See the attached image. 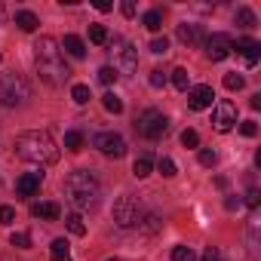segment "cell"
<instances>
[{
	"label": "cell",
	"instance_id": "cell-1",
	"mask_svg": "<svg viewBox=\"0 0 261 261\" xmlns=\"http://www.w3.org/2000/svg\"><path fill=\"white\" fill-rule=\"evenodd\" d=\"M34 59H37V74L49 86H62L71 77V68L65 65V56H62V43L56 37H40L34 43Z\"/></svg>",
	"mask_w": 261,
	"mask_h": 261
},
{
	"label": "cell",
	"instance_id": "cell-2",
	"mask_svg": "<svg viewBox=\"0 0 261 261\" xmlns=\"http://www.w3.org/2000/svg\"><path fill=\"white\" fill-rule=\"evenodd\" d=\"M16 154L28 163H40V166H53L59 160V145L53 142L49 133L43 129H31L16 139Z\"/></svg>",
	"mask_w": 261,
	"mask_h": 261
},
{
	"label": "cell",
	"instance_id": "cell-3",
	"mask_svg": "<svg viewBox=\"0 0 261 261\" xmlns=\"http://www.w3.org/2000/svg\"><path fill=\"white\" fill-rule=\"evenodd\" d=\"M98 194H101V185H98V178H95L89 169H77V172H71V175L65 178V197H68V203H71L74 209H89V206H95Z\"/></svg>",
	"mask_w": 261,
	"mask_h": 261
},
{
	"label": "cell",
	"instance_id": "cell-4",
	"mask_svg": "<svg viewBox=\"0 0 261 261\" xmlns=\"http://www.w3.org/2000/svg\"><path fill=\"white\" fill-rule=\"evenodd\" d=\"M114 221L120 227H142V221H145V203H142V197L123 194L114 203Z\"/></svg>",
	"mask_w": 261,
	"mask_h": 261
},
{
	"label": "cell",
	"instance_id": "cell-5",
	"mask_svg": "<svg viewBox=\"0 0 261 261\" xmlns=\"http://www.w3.org/2000/svg\"><path fill=\"white\" fill-rule=\"evenodd\" d=\"M108 46H111V59H114V71H117V77L120 74H136V68H139V53H136V46L129 43V40H123V37H108Z\"/></svg>",
	"mask_w": 261,
	"mask_h": 261
},
{
	"label": "cell",
	"instance_id": "cell-6",
	"mask_svg": "<svg viewBox=\"0 0 261 261\" xmlns=\"http://www.w3.org/2000/svg\"><path fill=\"white\" fill-rule=\"evenodd\" d=\"M28 98H31V86H28L25 77H19V74L0 77V101L7 108H22Z\"/></svg>",
	"mask_w": 261,
	"mask_h": 261
},
{
	"label": "cell",
	"instance_id": "cell-7",
	"mask_svg": "<svg viewBox=\"0 0 261 261\" xmlns=\"http://www.w3.org/2000/svg\"><path fill=\"white\" fill-rule=\"evenodd\" d=\"M136 129H139V136L142 139H160V136H166V129H169V120H166V114L163 111H157V108H148V111H142L139 114V120H136Z\"/></svg>",
	"mask_w": 261,
	"mask_h": 261
},
{
	"label": "cell",
	"instance_id": "cell-8",
	"mask_svg": "<svg viewBox=\"0 0 261 261\" xmlns=\"http://www.w3.org/2000/svg\"><path fill=\"white\" fill-rule=\"evenodd\" d=\"M92 145H95L105 157H114V160H120V157L126 154V142H123V136H117V133H98V136L92 139Z\"/></svg>",
	"mask_w": 261,
	"mask_h": 261
},
{
	"label": "cell",
	"instance_id": "cell-9",
	"mask_svg": "<svg viewBox=\"0 0 261 261\" xmlns=\"http://www.w3.org/2000/svg\"><path fill=\"white\" fill-rule=\"evenodd\" d=\"M203 46H206L209 62H224V59L233 53V40H230L227 34H212V37L203 40Z\"/></svg>",
	"mask_w": 261,
	"mask_h": 261
},
{
	"label": "cell",
	"instance_id": "cell-10",
	"mask_svg": "<svg viewBox=\"0 0 261 261\" xmlns=\"http://www.w3.org/2000/svg\"><path fill=\"white\" fill-rule=\"evenodd\" d=\"M212 123H215V129H218V133H230V129L237 126V108H233V101H227V98L215 101Z\"/></svg>",
	"mask_w": 261,
	"mask_h": 261
},
{
	"label": "cell",
	"instance_id": "cell-11",
	"mask_svg": "<svg viewBox=\"0 0 261 261\" xmlns=\"http://www.w3.org/2000/svg\"><path fill=\"white\" fill-rule=\"evenodd\" d=\"M212 105H215V89H212V86L200 83V86H191V89H188V108H191V111H206V108H212Z\"/></svg>",
	"mask_w": 261,
	"mask_h": 261
},
{
	"label": "cell",
	"instance_id": "cell-12",
	"mask_svg": "<svg viewBox=\"0 0 261 261\" xmlns=\"http://www.w3.org/2000/svg\"><path fill=\"white\" fill-rule=\"evenodd\" d=\"M233 49H237V56L243 59V65H246V68H255V65H258V56H261V43H258V40L243 37V40H237V43H233Z\"/></svg>",
	"mask_w": 261,
	"mask_h": 261
},
{
	"label": "cell",
	"instance_id": "cell-13",
	"mask_svg": "<svg viewBox=\"0 0 261 261\" xmlns=\"http://www.w3.org/2000/svg\"><path fill=\"white\" fill-rule=\"evenodd\" d=\"M43 185V172H25L19 181H16V194L19 197H34Z\"/></svg>",
	"mask_w": 261,
	"mask_h": 261
},
{
	"label": "cell",
	"instance_id": "cell-14",
	"mask_svg": "<svg viewBox=\"0 0 261 261\" xmlns=\"http://www.w3.org/2000/svg\"><path fill=\"white\" fill-rule=\"evenodd\" d=\"M178 40H181L185 46H200L206 37H203L200 25H194V22H181V25H178Z\"/></svg>",
	"mask_w": 261,
	"mask_h": 261
},
{
	"label": "cell",
	"instance_id": "cell-15",
	"mask_svg": "<svg viewBox=\"0 0 261 261\" xmlns=\"http://www.w3.org/2000/svg\"><path fill=\"white\" fill-rule=\"evenodd\" d=\"M31 215L34 218H43V221H56L62 215V209H59V203H34L31 206Z\"/></svg>",
	"mask_w": 261,
	"mask_h": 261
},
{
	"label": "cell",
	"instance_id": "cell-16",
	"mask_svg": "<svg viewBox=\"0 0 261 261\" xmlns=\"http://www.w3.org/2000/svg\"><path fill=\"white\" fill-rule=\"evenodd\" d=\"M62 49H65L71 59H83V56H86V43H83L77 34H65V43H62Z\"/></svg>",
	"mask_w": 261,
	"mask_h": 261
},
{
	"label": "cell",
	"instance_id": "cell-17",
	"mask_svg": "<svg viewBox=\"0 0 261 261\" xmlns=\"http://www.w3.org/2000/svg\"><path fill=\"white\" fill-rule=\"evenodd\" d=\"M16 25L22 28V31H37V25H40V19L31 13V10H19L16 13Z\"/></svg>",
	"mask_w": 261,
	"mask_h": 261
},
{
	"label": "cell",
	"instance_id": "cell-18",
	"mask_svg": "<svg viewBox=\"0 0 261 261\" xmlns=\"http://www.w3.org/2000/svg\"><path fill=\"white\" fill-rule=\"evenodd\" d=\"M151 172H154V160H151L148 154H142V157L133 163V175H136V178H148Z\"/></svg>",
	"mask_w": 261,
	"mask_h": 261
},
{
	"label": "cell",
	"instance_id": "cell-19",
	"mask_svg": "<svg viewBox=\"0 0 261 261\" xmlns=\"http://www.w3.org/2000/svg\"><path fill=\"white\" fill-rule=\"evenodd\" d=\"M49 258L53 261H71V252H68V240H53V246H49Z\"/></svg>",
	"mask_w": 261,
	"mask_h": 261
},
{
	"label": "cell",
	"instance_id": "cell-20",
	"mask_svg": "<svg viewBox=\"0 0 261 261\" xmlns=\"http://www.w3.org/2000/svg\"><path fill=\"white\" fill-rule=\"evenodd\" d=\"M142 25H145L148 31H160V28H163V13H160V10H148L145 19H142Z\"/></svg>",
	"mask_w": 261,
	"mask_h": 261
},
{
	"label": "cell",
	"instance_id": "cell-21",
	"mask_svg": "<svg viewBox=\"0 0 261 261\" xmlns=\"http://www.w3.org/2000/svg\"><path fill=\"white\" fill-rule=\"evenodd\" d=\"M237 25L249 31V28H255V25H258V19H255V13H252L249 7H240V10H237Z\"/></svg>",
	"mask_w": 261,
	"mask_h": 261
},
{
	"label": "cell",
	"instance_id": "cell-22",
	"mask_svg": "<svg viewBox=\"0 0 261 261\" xmlns=\"http://www.w3.org/2000/svg\"><path fill=\"white\" fill-rule=\"evenodd\" d=\"M172 83H175V89L188 92V89H191V74H188V68H175V71H172Z\"/></svg>",
	"mask_w": 261,
	"mask_h": 261
},
{
	"label": "cell",
	"instance_id": "cell-23",
	"mask_svg": "<svg viewBox=\"0 0 261 261\" xmlns=\"http://www.w3.org/2000/svg\"><path fill=\"white\" fill-rule=\"evenodd\" d=\"M101 105H105L108 114H120V111H123V98L114 95V92H105V95H101Z\"/></svg>",
	"mask_w": 261,
	"mask_h": 261
},
{
	"label": "cell",
	"instance_id": "cell-24",
	"mask_svg": "<svg viewBox=\"0 0 261 261\" xmlns=\"http://www.w3.org/2000/svg\"><path fill=\"white\" fill-rule=\"evenodd\" d=\"M65 224H68V230H71L74 237H83V233H86V224H83L80 212H71V215L65 218Z\"/></svg>",
	"mask_w": 261,
	"mask_h": 261
},
{
	"label": "cell",
	"instance_id": "cell-25",
	"mask_svg": "<svg viewBox=\"0 0 261 261\" xmlns=\"http://www.w3.org/2000/svg\"><path fill=\"white\" fill-rule=\"evenodd\" d=\"M65 148L68 151H83V133H77V129H71V133H65Z\"/></svg>",
	"mask_w": 261,
	"mask_h": 261
},
{
	"label": "cell",
	"instance_id": "cell-26",
	"mask_svg": "<svg viewBox=\"0 0 261 261\" xmlns=\"http://www.w3.org/2000/svg\"><path fill=\"white\" fill-rule=\"evenodd\" d=\"M246 86V80H243V74H224V89H230V92H240Z\"/></svg>",
	"mask_w": 261,
	"mask_h": 261
},
{
	"label": "cell",
	"instance_id": "cell-27",
	"mask_svg": "<svg viewBox=\"0 0 261 261\" xmlns=\"http://www.w3.org/2000/svg\"><path fill=\"white\" fill-rule=\"evenodd\" d=\"M71 98H74L77 105H86V101L92 98V92H89V86H86V83H77V86L71 89Z\"/></svg>",
	"mask_w": 261,
	"mask_h": 261
},
{
	"label": "cell",
	"instance_id": "cell-28",
	"mask_svg": "<svg viewBox=\"0 0 261 261\" xmlns=\"http://www.w3.org/2000/svg\"><path fill=\"white\" fill-rule=\"evenodd\" d=\"M157 172H160V175H166V178H172V175H178V166H175V160H169V157H160V163H157Z\"/></svg>",
	"mask_w": 261,
	"mask_h": 261
},
{
	"label": "cell",
	"instance_id": "cell-29",
	"mask_svg": "<svg viewBox=\"0 0 261 261\" xmlns=\"http://www.w3.org/2000/svg\"><path fill=\"white\" fill-rule=\"evenodd\" d=\"M10 246H16V249H31V233H25V230H16V233L10 237Z\"/></svg>",
	"mask_w": 261,
	"mask_h": 261
},
{
	"label": "cell",
	"instance_id": "cell-30",
	"mask_svg": "<svg viewBox=\"0 0 261 261\" xmlns=\"http://www.w3.org/2000/svg\"><path fill=\"white\" fill-rule=\"evenodd\" d=\"M172 261H197V255H194L191 246H175L172 249Z\"/></svg>",
	"mask_w": 261,
	"mask_h": 261
},
{
	"label": "cell",
	"instance_id": "cell-31",
	"mask_svg": "<svg viewBox=\"0 0 261 261\" xmlns=\"http://www.w3.org/2000/svg\"><path fill=\"white\" fill-rule=\"evenodd\" d=\"M89 40L98 43V46L108 43V28H105V25H92V28H89Z\"/></svg>",
	"mask_w": 261,
	"mask_h": 261
},
{
	"label": "cell",
	"instance_id": "cell-32",
	"mask_svg": "<svg viewBox=\"0 0 261 261\" xmlns=\"http://www.w3.org/2000/svg\"><path fill=\"white\" fill-rule=\"evenodd\" d=\"M181 145H185V148H197V145H200L197 129H185V133H181Z\"/></svg>",
	"mask_w": 261,
	"mask_h": 261
},
{
	"label": "cell",
	"instance_id": "cell-33",
	"mask_svg": "<svg viewBox=\"0 0 261 261\" xmlns=\"http://www.w3.org/2000/svg\"><path fill=\"white\" fill-rule=\"evenodd\" d=\"M243 203H246L249 209H258V203H261V191H258V188H249V191H246V200H243Z\"/></svg>",
	"mask_w": 261,
	"mask_h": 261
},
{
	"label": "cell",
	"instance_id": "cell-34",
	"mask_svg": "<svg viewBox=\"0 0 261 261\" xmlns=\"http://www.w3.org/2000/svg\"><path fill=\"white\" fill-rule=\"evenodd\" d=\"M240 133H243L246 139H255V136H258V126H255V120H243V123H240Z\"/></svg>",
	"mask_w": 261,
	"mask_h": 261
},
{
	"label": "cell",
	"instance_id": "cell-35",
	"mask_svg": "<svg viewBox=\"0 0 261 261\" xmlns=\"http://www.w3.org/2000/svg\"><path fill=\"white\" fill-rule=\"evenodd\" d=\"M98 80H101V83H105V86H111V83H114V80H117V71H114V68H111V65H105V68H101V71H98Z\"/></svg>",
	"mask_w": 261,
	"mask_h": 261
},
{
	"label": "cell",
	"instance_id": "cell-36",
	"mask_svg": "<svg viewBox=\"0 0 261 261\" xmlns=\"http://www.w3.org/2000/svg\"><path fill=\"white\" fill-rule=\"evenodd\" d=\"M151 86H154V89L166 86V71H163V68H154V71H151Z\"/></svg>",
	"mask_w": 261,
	"mask_h": 261
},
{
	"label": "cell",
	"instance_id": "cell-37",
	"mask_svg": "<svg viewBox=\"0 0 261 261\" xmlns=\"http://www.w3.org/2000/svg\"><path fill=\"white\" fill-rule=\"evenodd\" d=\"M151 53H157V56H166V53H169V40H166V37H157V40L151 43Z\"/></svg>",
	"mask_w": 261,
	"mask_h": 261
},
{
	"label": "cell",
	"instance_id": "cell-38",
	"mask_svg": "<svg viewBox=\"0 0 261 261\" xmlns=\"http://www.w3.org/2000/svg\"><path fill=\"white\" fill-rule=\"evenodd\" d=\"M200 166H215V151L212 148H200Z\"/></svg>",
	"mask_w": 261,
	"mask_h": 261
},
{
	"label": "cell",
	"instance_id": "cell-39",
	"mask_svg": "<svg viewBox=\"0 0 261 261\" xmlns=\"http://www.w3.org/2000/svg\"><path fill=\"white\" fill-rule=\"evenodd\" d=\"M16 221V209L13 206H0V224H13Z\"/></svg>",
	"mask_w": 261,
	"mask_h": 261
},
{
	"label": "cell",
	"instance_id": "cell-40",
	"mask_svg": "<svg viewBox=\"0 0 261 261\" xmlns=\"http://www.w3.org/2000/svg\"><path fill=\"white\" fill-rule=\"evenodd\" d=\"M120 13H123L126 19H133V16H136V4H133V0H123V4H120Z\"/></svg>",
	"mask_w": 261,
	"mask_h": 261
},
{
	"label": "cell",
	"instance_id": "cell-41",
	"mask_svg": "<svg viewBox=\"0 0 261 261\" xmlns=\"http://www.w3.org/2000/svg\"><path fill=\"white\" fill-rule=\"evenodd\" d=\"M200 261H221V252H218V249H212V246H209V249H206V252H203V258H200Z\"/></svg>",
	"mask_w": 261,
	"mask_h": 261
},
{
	"label": "cell",
	"instance_id": "cell-42",
	"mask_svg": "<svg viewBox=\"0 0 261 261\" xmlns=\"http://www.w3.org/2000/svg\"><path fill=\"white\" fill-rule=\"evenodd\" d=\"M92 7H95L98 13H108V10H111L114 4H111V0H92Z\"/></svg>",
	"mask_w": 261,
	"mask_h": 261
},
{
	"label": "cell",
	"instance_id": "cell-43",
	"mask_svg": "<svg viewBox=\"0 0 261 261\" xmlns=\"http://www.w3.org/2000/svg\"><path fill=\"white\" fill-rule=\"evenodd\" d=\"M224 206H227V209H230V212H233V209H237V206H240V200H237V197H227V200H224Z\"/></svg>",
	"mask_w": 261,
	"mask_h": 261
},
{
	"label": "cell",
	"instance_id": "cell-44",
	"mask_svg": "<svg viewBox=\"0 0 261 261\" xmlns=\"http://www.w3.org/2000/svg\"><path fill=\"white\" fill-rule=\"evenodd\" d=\"M111 261H117V258H111Z\"/></svg>",
	"mask_w": 261,
	"mask_h": 261
}]
</instances>
